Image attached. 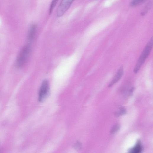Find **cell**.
Returning a JSON list of instances; mask_svg holds the SVG:
<instances>
[{
	"label": "cell",
	"mask_w": 153,
	"mask_h": 153,
	"mask_svg": "<svg viewBox=\"0 0 153 153\" xmlns=\"http://www.w3.org/2000/svg\"><path fill=\"white\" fill-rule=\"evenodd\" d=\"M153 47V36L147 44L137 61L134 70L135 73H137L139 71L150 54Z\"/></svg>",
	"instance_id": "obj_1"
},
{
	"label": "cell",
	"mask_w": 153,
	"mask_h": 153,
	"mask_svg": "<svg viewBox=\"0 0 153 153\" xmlns=\"http://www.w3.org/2000/svg\"><path fill=\"white\" fill-rule=\"evenodd\" d=\"M30 52V46H25L21 50L17 60V66L19 68L22 67L26 63L29 56Z\"/></svg>",
	"instance_id": "obj_2"
},
{
	"label": "cell",
	"mask_w": 153,
	"mask_h": 153,
	"mask_svg": "<svg viewBox=\"0 0 153 153\" xmlns=\"http://www.w3.org/2000/svg\"><path fill=\"white\" fill-rule=\"evenodd\" d=\"M49 91V82L47 80H45L42 82L39 91L38 100L40 102L45 100L48 96Z\"/></svg>",
	"instance_id": "obj_3"
},
{
	"label": "cell",
	"mask_w": 153,
	"mask_h": 153,
	"mask_svg": "<svg viewBox=\"0 0 153 153\" xmlns=\"http://www.w3.org/2000/svg\"><path fill=\"white\" fill-rule=\"evenodd\" d=\"M74 0H62L57 11V16L59 17L62 16L70 7Z\"/></svg>",
	"instance_id": "obj_4"
},
{
	"label": "cell",
	"mask_w": 153,
	"mask_h": 153,
	"mask_svg": "<svg viewBox=\"0 0 153 153\" xmlns=\"http://www.w3.org/2000/svg\"><path fill=\"white\" fill-rule=\"evenodd\" d=\"M123 74V66L120 67L118 70L112 81L109 85V87H112L118 82L121 78Z\"/></svg>",
	"instance_id": "obj_5"
},
{
	"label": "cell",
	"mask_w": 153,
	"mask_h": 153,
	"mask_svg": "<svg viewBox=\"0 0 153 153\" xmlns=\"http://www.w3.org/2000/svg\"><path fill=\"white\" fill-rule=\"evenodd\" d=\"M37 31L35 25H32L29 30L28 34V39L30 42L32 41L35 38Z\"/></svg>",
	"instance_id": "obj_6"
},
{
	"label": "cell",
	"mask_w": 153,
	"mask_h": 153,
	"mask_svg": "<svg viewBox=\"0 0 153 153\" xmlns=\"http://www.w3.org/2000/svg\"><path fill=\"white\" fill-rule=\"evenodd\" d=\"M142 148L140 141H138L136 146L130 151V152L133 153H139L141 152Z\"/></svg>",
	"instance_id": "obj_7"
},
{
	"label": "cell",
	"mask_w": 153,
	"mask_h": 153,
	"mask_svg": "<svg viewBox=\"0 0 153 153\" xmlns=\"http://www.w3.org/2000/svg\"><path fill=\"white\" fill-rule=\"evenodd\" d=\"M59 0H53L49 9V14H52Z\"/></svg>",
	"instance_id": "obj_8"
},
{
	"label": "cell",
	"mask_w": 153,
	"mask_h": 153,
	"mask_svg": "<svg viewBox=\"0 0 153 153\" xmlns=\"http://www.w3.org/2000/svg\"><path fill=\"white\" fill-rule=\"evenodd\" d=\"M126 112V109L123 108H121L119 111L115 113V115L116 116H119L125 114Z\"/></svg>",
	"instance_id": "obj_9"
},
{
	"label": "cell",
	"mask_w": 153,
	"mask_h": 153,
	"mask_svg": "<svg viewBox=\"0 0 153 153\" xmlns=\"http://www.w3.org/2000/svg\"><path fill=\"white\" fill-rule=\"evenodd\" d=\"M120 126L118 124L115 125L111 129L110 133L112 134H115L120 129Z\"/></svg>",
	"instance_id": "obj_10"
},
{
	"label": "cell",
	"mask_w": 153,
	"mask_h": 153,
	"mask_svg": "<svg viewBox=\"0 0 153 153\" xmlns=\"http://www.w3.org/2000/svg\"><path fill=\"white\" fill-rule=\"evenodd\" d=\"M81 148V144L79 142L76 143L74 145V148L76 149H80Z\"/></svg>",
	"instance_id": "obj_11"
}]
</instances>
